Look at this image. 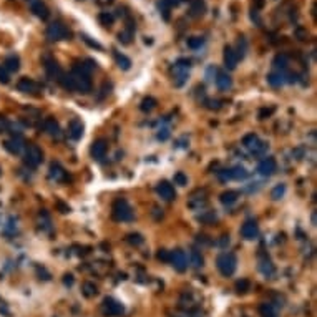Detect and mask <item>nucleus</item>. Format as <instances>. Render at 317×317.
Returning a JSON list of instances; mask_svg holds the SVG:
<instances>
[{
    "label": "nucleus",
    "mask_w": 317,
    "mask_h": 317,
    "mask_svg": "<svg viewBox=\"0 0 317 317\" xmlns=\"http://www.w3.org/2000/svg\"><path fill=\"white\" fill-rule=\"evenodd\" d=\"M83 294H85V297H93V296H97V292H98V289H97V286L93 284V282H83Z\"/></svg>",
    "instance_id": "obj_34"
},
{
    "label": "nucleus",
    "mask_w": 317,
    "mask_h": 317,
    "mask_svg": "<svg viewBox=\"0 0 317 317\" xmlns=\"http://www.w3.org/2000/svg\"><path fill=\"white\" fill-rule=\"evenodd\" d=\"M111 216L115 221H120V223H130V221L135 219L133 209L128 205L126 200H116L111 206Z\"/></svg>",
    "instance_id": "obj_2"
},
{
    "label": "nucleus",
    "mask_w": 317,
    "mask_h": 317,
    "mask_svg": "<svg viewBox=\"0 0 317 317\" xmlns=\"http://www.w3.org/2000/svg\"><path fill=\"white\" fill-rule=\"evenodd\" d=\"M223 61H224V67L228 70H234L236 69L237 61H239V56H237V52L233 47H224Z\"/></svg>",
    "instance_id": "obj_14"
},
{
    "label": "nucleus",
    "mask_w": 317,
    "mask_h": 317,
    "mask_svg": "<svg viewBox=\"0 0 317 317\" xmlns=\"http://www.w3.org/2000/svg\"><path fill=\"white\" fill-rule=\"evenodd\" d=\"M173 181H174V184H178V186H186L188 184V176H186L183 171H178L173 176Z\"/></svg>",
    "instance_id": "obj_42"
},
{
    "label": "nucleus",
    "mask_w": 317,
    "mask_h": 317,
    "mask_svg": "<svg viewBox=\"0 0 317 317\" xmlns=\"http://www.w3.org/2000/svg\"><path fill=\"white\" fill-rule=\"evenodd\" d=\"M156 100L153 98V97H146V98H143L141 100V103H140V110L141 111H145V113H150V111H153L156 108Z\"/></svg>",
    "instance_id": "obj_29"
},
{
    "label": "nucleus",
    "mask_w": 317,
    "mask_h": 317,
    "mask_svg": "<svg viewBox=\"0 0 317 317\" xmlns=\"http://www.w3.org/2000/svg\"><path fill=\"white\" fill-rule=\"evenodd\" d=\"M206 10V5L203 0H193L191 2V9H189V15L191 17H201L203 14H205Z\"/></svg>",
    "instance_id": "obj_26"
},
{
    "label": "nucleus",
    "mask_w": 317,
    "mask_h": 317,
    "mask_svg": "<svg viewBox=\"0 0 317 317\" xmlns=\"http://www.w3.org/2000/svg\"><path fill=\"white\" fill-rule=\"evenodd\" d=\"M286 195V184H277V186H274L273 188V191H271V198H273L274 201H277V200H281L282 196Z\"/></svg>",
    "instance_id": "obj_37"
},
{
    "label": "nucleus",
    "mask_w": 317,
    "mask_h": 317,
    "mask_svg": "<svg viewBox=\"0 0 317 317\" xmlns=\"http://www.w3.org/2000/svg\"><path fill=\"white\" fill-rule=\"evenodd\" d=\"M276 169H277V163L273 156H268V158H264V160L259 161V165H258V173L261 174V176H273V174L276 173Z\"/></svg>",
    "instance_id": "obj_11"
},
{
    "label": "nucleus",
    "mask_w": 317,
    "mask_h": 317,
    "mask_svg": "<svg viewBox=\"0 0 317 317\" xmlns=\"http://www.w3.org/2000/svg\"><path fill=\"white\" fill-rule=\"evenodd\" d=\"M72 80H73V87L78 90L80 93H88L92 92V77H90V70L85 65L77 64L73 67V72L70 73Z\"/></svg>",
    "instance_id": "obj_1"
},
{
    "label": "nucleus",
    "mask_w": 317,
    "mask_h": 317,
    "mask_svg": "<svg viewBox=\"0 0 317 317\" xmlns=\"http://www.w3.org/2000/svg\"><path fill=\"white\" fill-rule=\"evenodd\" d=\"M115 60H116V64H118V67H120L121 70H130V69H132V60H130L126 55H123L120 52H115Z\"/></svg>",
    "instance_id": "obj_28"
},
{
    "label": "nucleus",
    "mask_w": 317,
    "mask_h": 317,
    "mask_svg": "<svg viewBox=\"0 0 317 317\" xmlns=\"http://www.w3.org/2000/svg\"><path fill=\"white\" fill-rule=\"evenodd\" d=\"M30 9H32V12L38 17V19L45 20L48 17V9L42 0H33V2H30Z\"/></svg>",
    "instance_id": "obj_20"
},
{
    "label": "nucleus",
    "mask_w": 317,
    "mask_h": 317,
    "mask_svg": "<svg viewBox=\"0 0 317 317\" xmlns=\"http://www.w3.org/2000/svg\"><path fill=\"white\" fill-rule=\"evenodd\" d=\"M156 258H158V261H161V263H169V258H171V251H166V249H160V251L156 252Z\"/></svg>",
    "instance_id": "obj_44"
},
{
    "label": "nucleus",
    "mask_w": 317,
    "mask_h": 317,
    "mask_svg": "<svg viewBox=\"0 0 317 317\" xmlns=\"http://www.w3.org/2000/svg\"><path fill=\"white\" fill-rule=\"evenodd\" d=\"M10 82V73L7 72L4 65H0V83H9Z\"/></svg>",
    "instance_id": "obj_48"
},
{
    "label": "nucleus",
    "mask_w": 317,
    "mask_h": 317,
    "mask_svg": "<svg viewBox=\"0 0 317 317\" xmlns=\"http://www.w3.org/2000/svg\"><path fill=\"white\" fill-rule=\"evenodd\" d=\"M266 150H268V145H266L264 141H261V140H259L258 143L254 145L252 148L249 150V151H251L254 156H258V155H264V153H266Z\"/></svg>",
    "instance_id": "obj_40"
},
{
    "label": "nucleus",
    "mask_w": 317,
    "mask_h": 317,
    "mask_svg": "<svg viewBox=\"0 0 317 317\" xmlns=\"http://www.w3.org/2000/svg\"><path fill=\"white\" fill-rule=\"evenodd\" d=\"M216 266L221 274L224 277H229L234 274V271L237 268V259L233 252H221L216 258Z\"/></svg>",
    "instance_id": "obj_3"
},
{
    "label": "nucleus",
    "mask_w": 317,
    "mask_h": 317,
    "mask_svg": "<svg viewBox=\"0 0 317 317\" xmlns=\"http://www.w3.org/2000/svg\"><path fill=\"white\" fill-rule=\"evenodd\" d=\"M17 90L22 93H33V92H37V83L32 80V78H20L19 83H17Z\"/></svg>",
    "instance_id": "obj_18"
},
{
    "label": "nucleus",
    "mask_w": 317,
    "mask_h": 317,
    "mask_svg": "<svg viewBox=\"0 0 317 317\" xmlns=\"http://www.w3.org/2000/svg\"><path fill=\"white\" fill-rule=\"evenodd\" d=\"M4 148L7 150L10 155H20L24 151V141L20 137H12L10 140L4 141Z\"/></svg>",
    "instance_id": "obj_15"
},
{
    "label": "nucleus",
    "mask_w": 317,
    "mask_h": 317,
    "mask_svg": "<svg viewBox=\"0 0 317 317\" xmlns=\"http://www.w3.org/2000/svg\"><path fill=\"white\" fill-rule=\"evenodd\" d=\"M43 128H45V132L50 135V137H58V135H60V124H58V121H56L53 116L45 118Z\"/></svg>",
    "instance_id": "obj_21"
},
{
    "label": "nucleus",
    "mask_w": 317,
    "mask_h": 317,
    "mask_svg": "<svg viewBox=\"0 0 317 317\" xmlns=\"http://www.w3.org/2000/svg\"><path fill=\"white\" fill-rule=\"evenodd\" d=\"M56 82H58L65 90H69V92H70V90H75V87H73L72 75H67V73H64V72H61V75L58 77V80H56Z\"/></svg>",
    "instance_id": "obj_32"
},
{
    "label": "nucleus",
    "mask_w": 317,
    "mask_h": 317,
    "mask_svg": "<svg viewBox=\"0 0 317 317\" xmlns=\"http://www.w3.org/2000/svg\"><path fill=\"white\" fill-rule=\"evenodd\" d=\"M4 67L7 69L9 73L19 72V69H20V58L17 55H9L7 58L4 60Z\"/></svg>",
    "instance_id": "obj_24"
},
{
    "label": "nucleus",
    "mask_w": 317,
    "mask_h": 317,
    "mask_svg": "<svg viewBox=\"0 0 317 317\" xmlns=\"http://www.w3.org/2000/svg\"><path fill=\"white\" fill-rule=\"evenodd\" d=\"M218 178L221 181H229V179H233L231 178V168L229 169H221V171H218Z\"/></svg>",
    "instance_id": "obj_49"
},
{
    "label": "nucleus",
    "mask_w": 317,
    "mask_h": 317,
    "mask_svg": "<svg viewBox=\"0 0 317 317\" xmlns=\"http://www.w3.org/2000/svg\"><path fill=\"white\" fill-rule=\"evenodd\" d=\"M98 19H100V22H101V25H111L113 24V20H115V17H113L111 14H108V12H101L100 15H98Z\"/></svg>",
    "instance_id": "obj_43"
},
{
    "label": "nucleus",
    "mask_w": 317,
    "mask_h": 317,
    "mask_svg": "<svg viewBox=\"0 0 317 317\" xmlns=\"http://www.w3.org/2000/svg\"><path fill=\"white\" fill-rule=\"evenodd\" d=\"M169 128H166V126H163V128H160L158 130V133H156V138L160 140V141H166L168 138H169Z\"/></svg>",
    "instance_id": "obj_46"
},
{
    "label": "nucleus",
    "mask_w": 317,
    "mask_h": 317,
    "mask_svg": "<svg viewBox=\"0 0 317 317\" xmlns=\"http://www.w3.org/2000/svg\"><path fill=\"white\" fill-rule=\"evenodd\" d=\"M216 219H218L216 213H213V211H205L201 216H198V221H201V223H205V224H213Z\"/></svg>",
    "instance_id": "obj_36"
},
{
    "label": "nucleus",
    "mask_w": 317,
    "mask_h": 317,
    "mask_svg": "<svg viewBox=\"0 0 317 317\" xmlns=\"http://www.w3.org/2000/svg\"><path fill=\"white\" fill-rule=\"evenodd\" d=\"M274 110H276L274 106H271V108H261V110H259L258 118H259V120H266V118H269L271 115H273Z\"/></svg>",
    "instance_id": "obj_47"
},
{
    "label": "nucleus",
    "mask_w": 317,
    "mask_h": 317,
    "mask_svg": "<svg viewBox=\"0 0 317 317\" xmlns=\"http://www.w3.org/2000/svg\"><path fill=\"white\" fill-rule=\"evenodd\" d=\"M24 161L27 166L37 168L43 161V151L38 148L37 145H27L25 153H24Z\"/></svg>",
    "instance_id": "obj_5"
},
{
    "label": "nucleus",
    "mask_w": 317,
    "mask_h": 317,
    "mask_svg": "<svg viewBox=\"0 0 317 317\" xmlns=\"http://www.w3.org/2000/svg\"><path fill=\"white\" fill-rule=\"evenodd\" d=\"M9 126H10V121L5 120L4 116L0 118V133H7L9 132Z\"/></svg>",
    "instance_id": "obj_52"
},
{
    "label": "nucleus",
    "mask_w": 317,
    "mask_h": 317,
    "mask_svg": "<svg viewBox=\"0 0 317 317\" xmlns=\"http://www.w3.org/2000/svg\"><path fill=\"white\" fill-rule=\"evenodd\" d=\"M258 141H259V137H258V135H254V133H249V135H246L244 138H242V145H244L247 150H251L252 146L258 143Z\"/></svg>",
    "instance_id": "obj_39"
},
{
    "label": "nucleus",
    "mask_w": 317,
    "mask_h": 317,
    "mask_svg": "<svg viewBox=\"0 0 317 317\" xmlns=\"http://www.w3.org/2000/svg\"><path fill=\"white\" fill-rule=\"evenodd\" d=\"M169 264H173V268L176 269L178 273H184L186 268H188V256H186L183 249H174V251H171Z\"/></svg>",
    "instance_id": "obj_8"
},
{
    "label": "nucleus",
    "mask_w": 317,
    "mask_h": 317,
    "mask_svg": "<svg viewBox=\"0 0 317 317\" xmlns=\"http://www.w3.org/2000/svg\"><path fill=\"white\" fill-rule=\"evenodd\" d=\"M126 241H128L132 246H141V244L145 242V237L141 236L140 233H130V234L126 236Z\"/></svg>",
    "instance_id": "obj_35"
},
{
    "label": "nucleus",
    "mask_w": 317,
    "mask_h": 317,
    "mask_svg": "<svg viewBox=\"0 0 317 317\" xmlns=\"http://www.w3.org/2000/svg\"><path fill=\"white\" fill-rule=\"evenodd\" d=\"M83 132H85V126H83L82 120L73 118V120L69 123V135L73 140H80L83 137Z\"/></svg>",
    "instance_id": "obj_17"
},
{
    "label": "nucleus",
    "mask_w": 317,
    "mask_h": 317,
    "mask_svg": "<svg viewBox=\"0 0 317 317\" xmlns=\"http://www.w3.org/2000/svg\"><path fill=\"white\" fill-rule=\"evenodd\" d=\"M56 208H58V211L61 213V214H67V213H70V206L69 205H65L64 201H60V200H56Z\"/></svg>",
    "instance_id": "obj_50"
},
{
    "label": "nucleus",
    "mask_w": 317,
    "mask_h": 317,
    "mask_svg": "<svg viewBox=\"0 0 317 317\" xmlns=\"http://www.w3.org/2000/svg\"><path fill=\"white\" fill-rule=\"evenodd\" d=\"M312 226H315V213H312Z\"/></svg>",
    "instance_id": "obj_57"
},
{
    "label": "nucleus",
    "mask_w": 317,
    "mask_h": 317,
    "mask_svg": "<svg viewBox=\"0 0 317 317\" xmlns=\"http://www.w3.org/2000/svg\"><path fill=\"white\" fill-rule=\"evenodd\" d=\"M252 2H254V7H256V9H263L264 4H266V0H252Z\"/></svg>",
    "instance_id": "obj_55"
},
{
    "label": "nucleus",
    "mask_w": 317,
    "mask_h": 317,
    "mask_svg": "<svg viewBox=\"0 0 317 317\" xmlns=\"http://www.w3.org/2000/svg\"><path fill=\"white\" fill-rule=\"evenodd\" d=\"M47 37L52 42H58V40H65V38L70 37V32L67 30L65 25H61L60 22H53L50 24L47 28Z\"/></svg>",
    "instance_id": "obj_7"
},
{
    "label": "nucleus",
    "mask_w": 317,
    "mask_h": 317,
    "mask_svg": "<svg viewBox=\"0 0 317 317\" xmlns=\"http://www.w3.org/2000/svg\"><path fill=\"white\" fill-rule=\"evenodd\" d=\"M234 287L239 294H246L249 289H251V282H249L247 279H239V281H236Z\"/></svg>",
    "instance_id": "obj_38"
},
{
    "label": "nucleus",
    "mask_w": 317,
    "mask_h": 317,
    "mask_svg": "<svg viewBox=\"0 0 317 317\" xmlns=\"http://www.w3.org/2000/svg\"><path fill=\"white\" fill-rule=\"evenodd\" d=\"M82 38H83V42H85V43H88L92 48H98V50H101V45H100L97 40H90V37H87V35H83Z\"/></svg>",
    "instance_id": "obj_51"
},
{
    "label": "nucleus",
    "mask_w": 317,
    "mask_h": 317,
    "mask_svg": "<svg viewBox=\"0 0 317 317\" xmlns=\"http://www.w3.org/2000/svg\"><path fill=\"white\" fill-rule=\"evenodd\" d=\"M161 4L165 5V7L171 9V7H176V5L179 4V0H161Z\"/></svg>",
    "instance_id": "obj_53"
},
{
    "label": "nucleus",
    "mask_w": 317,
    "mask_h": 317,
    "mask_svg": "<svg viewBox=\"0 0 317 317\" xmlns=\"http://www.w3.org/2000/svg\"><path fill=\"white\" fill-rule=\"evenodd\" d=\"M259 271H261L266 277H271V276H274L276 268L269 259H261V261H259Z\"/></svg>",
    "instance_id": "obj_25"
},
{
    "label": "nucleus",
    "mask_w": 317,
    "mask_h": 317,
    "mask_svg": "<svg viewBox=\"0 0 317 317\" xmlns=\"http://www.w3.org/2000/svg\"><path fill=\"white\" fill-rule=\"evenodd\" d=\"M189 69H191V61L186 58H179L176 64H174L173 75H174V85H176V87H183V85L188 82Z\"/></svg>",
    "instance_id": "obj_4"
},
{
    "label": "nucleus",
    "mask_w": 317,
    "mask_h": 317,
    "mask_svg": "<svg viewBox=\"0 0 317 317\" xmlns=\"http://www.w3.org/2000/svg\"><path fill=\"white\" fill-rule=\"evenodd\" d=\"M259 314H261V317H277L274 305L269 302H264L259 305Z\"/></svg>",
    "instance_id": "obj_30"
},
{
    "label": "nucleus",
    "mask_w": 317,
    "mask_h": 317,
    "mask_svg": "<svg viewBox=\"0 0 317 317\" xmlns=\"http://www.w3.org/2000/svg\"><path fill=\"white\" fill-rule=\"evenodd\" d=\"M43 69H45L47 75L52 78V80H58V77L61 75V69L58 65V61H56L53 56H50V55L43 56Z\"/></svg>",
    "instance_id": "obj_9"
},
{
    "label": "nucleus",
    "mask_w": 317,
    "mask_h": 317,
    "mask_svg": "<svg viewBox=\"0 0 317 317\" xmlns=\"http://www.w3.org/2000/svg\"><path fill=\"white\" fill-rule=\"evenodd\" d=\"M237 198H239V193H237L236 189H228L219 195V201L223 203L224 206H231L237 201Z\"/></svg>",
    "instance_id": "obj_22"
},
{
    "label": "nucleus",
    "mask_w": 317,
    "mask_h": 317,
    "mask_svg": "<svg viewBox=\"0 0 317 317\" xmlns=\"http://www.w3.org/2000/svg\"><path fill=\"white\" fill-rule=\"evenodd\" d=\"M247 176H249V173H247V169L244 166L236 165L234 168H231V178H233V179L242 181V179H246Z\"/></svg>",
    "instance_id": "obj_27"
},
{
    "label": "nucleus",
    "mask_w": 317,
    "mask_h": 317,
    "mask_svg": "<svg viewBox=\"0 0 317 317\" xmlns=\"http://www.w3.org/2000/svg\"><path fill=\"white\" fill-rule=\"evenodd\" d=\"M64 282H65L67 286H72L73 284V276L72 274H65L64 276Z\"/></svg>",
    "instance_id": "obj_54"
},
{
    "label": "nucleus",
    "mask_w": 317,
    "mask_h": 317,
    "mask_svg": "<svg viewBox=\"0 0 317 317\" xmlns=\"http://www.w3.org/2000/svg\"><path fill=\"white\" fill-rule=\"evenodd\" d=\"M156 193L165 201L176 200V191H174V186L169 183V181H160V183L156 184Z\"/></svg>",
    "instance_id": "obj_10"
},
{
    "label": "nucleus",
    "mask_w": 317,
    "mask_h": 317,
    "mask_svg": "<svg viewBox=\"0 0 317 317\" xmlns=\"http://www.w3.org/2000/svg\"><path fill=\"white\" fill-rule=\"evenodd\" d=\"M28 2H33V0H28Z\"/></svg>",
    "instance_id": "obj_58"
},
{
    "label": "nucleus",
    "mask_w": 317,
    "mask_h": 317,
    "mask_svg": "<svg viewBox=\"0 0 317 317\" xmlns=\"http://www.w3.org/2000/svg\"><path fill=\"white\" fill-rule=\"evenodd\" d=\"M132 35H133V32L132 30H124V32H121L120 35H118V40H120L121 43H124V45H128L130 43V40H132Z\"/></svg>",
    "instance_id": "obj_45"
},
{
    "label": "nucleus",
    "mask_w": 317,
    "mask_h": 317,
    "mask_svg": "<svg viewBox=\"0 0 317 317\" xmlns=\"http://www.w3.org/2000/svg\"><path fill=\"white\" fill-rule=\"evenodd\" d=\"M191 264H193L195 268H203L205 258H203L201 251H198V249H193V251H191Z\"/></svg>",
    "instance_id": "obj_33"
},
{
    "label": "nucleus",
    "mask_w": 317,
    "mask_h": 317,
    "mask_svg": "<svg viewBox=\"0 0 317 317\" xmlns=\"http://www.w3.org/2000/svg\"><path fill=\"white\" fill-rule=\"evenodd\" d=\"M106 151H108V145H106L105 140H97L90 148V155H92L93 160L101 161L106 156Z\"/></svg>",
    "instance_id": "obj_13"
},
{
    "label": "nucleus",
    "mask_w": 317,
    "mask_h": 317,
    "mask_svg": "<svg viewBox=\"0 0 317 317\" xmlns=\"http://www.w3.org/2000/svg\"><path fill=\"white\" fill-rule=\"evenodd\" d=\"M203 45H205V38H201V37H191V38H188V47L191 50L201 48Z\"/></svg>",
    "instance_id": "obj_41"
},
{
    "label": "nucleus",
    "mask_w": 317,
    "mask_h": 317,
    "mask_svg": "<svg viewBox=\"0 0 317 317\" xmlns=\"http://www.w3.org/2000/svg\"><path fill=\"white\" fill-rule=\"evenodd\" d=\"M241 236L244 237L246 241L256 239V237L259 236V226H258L256 221H252V219L246 221V223L242 224V228H241Z\"/></svg>",
    "instance_id": "obj_12"
},
{
    "label": "nucleus",
    "mask_w": 317,
    "mask_h": 317,
    "mask_svg": "<svg viewBox=\"0 0 317 317\" xmlns=\"http://www.w3.org/2000/svg\"><path fill=\"white\" fill-rule=\"evenodd\" d=\"M287 64H289V58H287V55H277L276 58H274V69L279 70V72H286Z\"/></svg>",
    "instance_id": "obj_31"
},
{
    "label": "nucleus",
    "mask_w": 317,
    "mask_h": 317,
    "mask_svg": "<svg viewBox=\"0 0 317 317\" xmlns=\"http://www.w3.org/2000/svg\"><path fill=\"white\" fill-rule=\"evenodd\" d=\"M286 72H279V70H274V72H271L269 75H268V83L271 85V87H281V85H284L286 83Z\"/></svg>",
    "instance_id": "obj_19"
},
{
    "label": "nucleus",
    "mask_w": 317,
    "mask_h": 317,
    "mask_svg": "<svg viewBox=\"0 0 317 317\" xmlns=\"http://www.w3.org/2000/svg\"><path fill=\"white\" fill-rule=\"evenodd\" d=\"M221 246H226V244H229V236H223V239H221V242H219Z\"/></svg>",
    "instance_id": "obj_56"
},
{
    "label": "nucleus",
    "mask_w": 317,
    "mask_h": 317,
    "mask_svg": "<svg viewBox=\"0 0 317 317\" xmlns=\"http://www.w3.org/2000/svg\"><path fill=\"white\" fill-rule=\"evenodd\" d=\"M48 173H50V178L55 179V181H64V179H67V171H65L64 168H61V165H58V163H52V165H50Z\"/></svg>",
    "instance_id": "obj_23"
},
{
    "label": "nucleus",
    "mask_w": 317,
    "mask_h": 317,
    "mask_svg": "<svg viewBox=\"0 0 317 317\" xmlns=\"http://www.w3.org/2000/svg\"><path fill=\"white\" fill-rule=\"evenodd\" d=\"M214 83H216V87L219 90L226 92V90H229L231 87H233V78H231L226 72H216V78H214Z\"/></svg>",
    "instance_id": "obj_16"
},
{
    "label": "nucleus",
    "mask_w": 317,
    "mask_h": 317,
    "mask_svg": "<svg viewBox=\"0 0 317 317\" xmlns=\"http://www.w3.org/2000/svg\"><path fill=\"white\" fill-rule=\"evenodd\" d=\"M101 310L108 317H120L124 312V307L121 302L115 301L113 297H106L103 299V304H101Z\"/></svg>",
    "instance_id": "obj_6"
}]
</instances>
